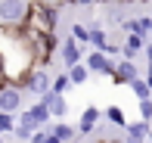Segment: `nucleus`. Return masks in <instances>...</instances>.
<instances>
[{
	"label": "nucleus",
	"mask_w": 152,
	"mask_h": 143,
	"mask_svg": "<svg viewBox=\"0 0 152 143\" xmlns=\"http://www.w3.org/2000/svg\"><path fill=\"white\" fill-rule=\"evenodd\" d=\"M0 62H3V81L22 90L28 75L34 72V56L22 28L0 25Z\"/></svg>",
	"instance_id": "nucleus-1"
},
{
	"label": "nucleus",
	"mask_w": 152,
	"mask_h": 143,
	"mask_svg": "<svg viewBox=\"0 0 152 143\" xmlns=\"http://www.w3.org/2000/svg\"><path fill=\"white\" fill-rule=\"evenodd\" d=\"M56 22H59L56 19V6H50L47 0H31L22 28L37 31V34H47V37H56Z\"/></svg>",
	"instance_id": "nucleus-2"
},
{
	"label": "nucleus",
	"mask_w": 152,
	"mask_h": 143,
	"mask_svg": "<svg viewBox=\"0 0 152 143\" xmlns=\"http://www.w3.org/2000/svg\"><path fill=\"white\" fill-rule=\"evenodd\" d=\"M28 3L25 0H0V25H10V28H22Z\"/></svg>",
	"instance_id": "nucleus-3"
},
{
	"label": "nucleus",
	"mask_w": 152,
	"mask_h": 143,
	"mask_svg": "<svg viewBox=\"0 0 152 143\" xmlns=\"http://www.w3.org/2000/svg\"><path fill=\"white\" fill-rule=\"evenodd\" d=\"M84 65H87V72L90 75H102V78H112V72H115V62L106 56V53H84Z\"/></svg>",
	"instance_id": "nucleus-4"
},
{
	"label": "nucleus",
	"mask_w": 152,
	"mask_h": 143,
	"mask_svg": "<svg viewBox=\"0 0 152 143\" xmlns=\"http://www.w3.org/2000/svg\"><path fill=\"white\" fill-rule=\"evenodd\" d=\"M19 109H22V90L12 87V84H3V87H0V112L16 115Z\"/></svg>",
	"instance_id": "nucleus-5"
},
{
	"label": "nucleus",
	"mask_w": 152,
	"mask_h": 143,
	"mask_svg": "<svg viewBox=\"0 0 152 143\" xmlns=\"http://www.w3.org/2000/svg\"><path fill=\"white\" fill-rule=\"evenodd\" d=\"M50 87H53L50 72H47V69H34L28 75V81H25L22 90H31V93H37V97H44V93H50Z\"/></svg>",
	"instance_id": "nucleus-6"
},
{
	"label": "nucleus",
	"mask_w": 152,
	"mask_h": 143,
	"mask_svg": "<svg viewBox=\"0 0 152 143\" xmlns=\"http://www.w3.org/2000/svg\"><path fill=\"white\" fill-rule=\"evenodd\" d=\"M59 59H62V65H65V69H72V65L84 62V47H81V44H75L72 37H68V40H62V44H59Z\"/></svg>",
	"instance_id": "nucleus-7"
},
{
	"label": "nucleus",
	"mask_w": 152,
	"mask_h": 143,
	"mask_svg": "<svg viewBox=\"0 0 152 143\" xmlns=\"http://www.w3.org/2000/svg\"><path fill=\"white\" fill-rule=\"evenodd\" d=\"M137 78H140V69H137V62H130V59H121V62H115V72H112V81H115V84H134Z\"/></svg>",
	"instance_id": "nucleus-8"
},
{
	"label": "nucleus",
	"mask_w": 152,
	"mask_h": 143,
	"mask_svg": "<svg viewBox=\"0 0 152 143\" xmlns=\"http://www.w3.org/2000/svg\"><path fill=\"white\" fill-rule=\"evenodd\" d=\"M40 103L50 109V115H53L56 121H62V118L68 115V103H65V97H62V93H53V90H50V93H44V97H40Z\"/></svg>",
	"instance_id": "nucleus-9"
},
{
	"label": "nucleus",
	"mask_w": 152,
	"mask_h": 143,
	"mask_svg": "<svg viewBox=\"0 0 152 143\" xmlns=\"http://www.w3.org/2000/svg\"><path fill=\"white\" fill-rule=\"evenodd\" d=\"M102 118V112L96 106H87L84 112H81V125H78V137H84V134H90L93 128H96V121Z\"/></svg>",
	"instance_id": "nucleus-10"
},
{
	"label": "nucleus",
	"mask_w": 152,
	"mask_h": 143,
	"mask_svg": "<svg viewBox=\"0 0 152 143\" xmlns=\"http://www.w3.org/2000/svg\"><path fill=\"white\" fill-rule=\"evenodd\" d=\"M149 25H152V19H149V16H140V19H127L121 28L127 31V34H137V37L146 40V37H149Z\"/></svg>",
	"instance_id": "nucleus-11"
},
{
	"label": "nucleus",
	"mask_w": 152,
	"mask_h": 143,
	"mask_svg": "<svg viewBox=\"0 0 152 143\" xmlns=\"http://www.w3.org/2000/svg\"><path fill=\"white\" fill-rule=\"evenodd\" d=\"M149 131H152V128L146 125V121H134V125L124 128V143H146Z\"/></svg>",
	"instance_id": "nucleus-12"
},
{
	"label": "nucleus",
	"mask_w": 152,
	"mask_h": 143,
	"mask_svg": "<svg viewBox=\"0 0 152 143\" xmlns=\"http://www.w3.org/2000/svg\"><path fill=\"white\" fill-rule=\"evenodd\" d=\"M47 131H50V137H56L59 143H72L78 137V128L65 125V121H56V125H47Z\"/></svg>",
	"instance_id": "nucleus-13"
},
{
	"label": "nucleus",
	"mask_w": 152,
	"mask_h": 143,
	"mask_svg": "<svg viewBox=\"0 0 152 143\" xmlns=\"http://www.w3.org/2000/svg\"><path fill=\"white\" fill-rule=\"evenodd\" d=\"M143 47H146V40H143V37L127 34V37H124V44H121V59H130V62H134V56H137V53H143Z\"/></svg>",
	"instance_id": "nucleus-14"
},
{
	"label": "nucleus",
	"mask_w": 152,
	"mask_h": 143,
	"mask_svg": "<svg viewBox=\"0 0 152 143\" xmlns=\"http://www.w3.org/2000/svg\"><path fill=\"white\" fill-rule=\"evenodd\" d=\"M28 115L34 118V125H37V128H47V125H50V121H53L50 109H47L44 103H40V100H37V103H34V106H28Z\"/></svg>",
	"instance_id": "nucleus-15"
},
{
	"label": "nucleus",
	"mask_w": 152,
	"mask_h": 143,
	"mask_svg": "<svg viewBox=\"0 0 152 143\" xmlns=\"http://www.w3.org/2000/svg\"><path fill=\"white\" fill-rule=\"evenodd\" d=\"M90 47L96 53H106L109 50V34L99 28V25H90Z\"/></svg>",
	"instance_id": "nucleus-16"
},
{
	"label": "nucleus",
	"mask_w": 152,
	"mask_h": 143,
	"mask_svg": "<svg viewBox=\"0 0 152 143\" xmlns=\"http://www.w3.org/2000/svg\"><path fill=\"white\" fill-rule=\"evenodd\" d=\"M65 75H68V81H72V84H84V81L90 78V72H87L84 62H78V65H72V69H65Z\"/></svg>",
	"instance_id": "nucleus-17"
},
{
	"label": "nucleus",
	"mask_w": 152,
	"mask_h": 143,
	"mask_svg": "<svg viewBox=\"0 0 152 143\" xmlns=\"http://www.w3.org/2000/svg\"><path fill=\"white\" fill-rule=\"evenodd\" d=\"M72 40H75V44H81V47H87V44H90V28L81 25V22H75V25H72Z\"/></svg>",
	"instance_id": "nucleus-18"
},
{
	"label": "nucleus",
	"mask_w": 152,
	"mask_h": 143,
	"mask_svg": "<svg viewBox=\"0 0 152 143\" xmlns=\"http://www.w3.org/2000/svg\"><path fill=\"white\" fill-rule=\"evenodd\" d=\"M127 87H130V93H134L137 100H152V90H149V84L143 78H137L134 84H127Z\"/></svg>",
	"instance_id": "nucleus-19"
},
{
	"label": "nucleus",
	"mask_w": 152,
	"mask_h": 143,
	"mask_svg": "<svg viewBox=\"0 0 152 143\" xmlns=\"http://www.w3.org/2000/svg\"><path fill=\"white\" fill-rule=\"evenodd\" d=\"M106 118H109V125H115V128H127V121H124V112L118 106H109L106 109Z\"/></svg>",
	"instance_id": "nucleus-20"
},
{
	"label": "nucleus",
	"mask_w": 152,
	"mask_h": 143,
	"mask_svg": "<svg viewBox=\"0 0 152 143\" xmlns=\"http://www.w3.org/2000/svg\"><path fill=\"white\" fill-rule=\"evenodd\" d=\"M12 131H16V115L0 112V137H6V134H12Z\"/></svg>",
	"instance_id": "nucleus-21"
},
{
	"label": "nucleus",
	"mask_w": 152,
	"mask_h": 143,
	"mask_svg": "<svg viewBox=\"0 0 152 143\" xmlns=\"http://www.w3.org/2000/svg\"><path fill=\"white\" fill-rule=\"evenodd\" d=\"M68 87H72V81H68V75L62 72V75H56V78H53V87H50V90H53V93H65Z\"/></svg>",
	"instance_id": "nucleus-22"
},
{
	"label": "nucleus",
	"mask_w": 152,
	"mask_h": 143,
	"mask_svg": "<svg viewBox=\"0 0 152 143\" xmlns=\"http://www.w3.org/2000/svg\"><path fill=\"white\" fill-rule=\"evenodd\" d=\"M140 121H152V100H140Z\"/></svg>",
	"instance_id": "nucleus-23"
},
{
	"label": "nucleus",
	"mask_w": 152,
	"mask_h": 143,
	"mask_svg": "<svg viewBox=\"0 0 152 143\" xmlns=\"http://www.w3.org/2000/svg\"><path fill=\"white\" fill-rule=\"evenodd\" d=\"M47 137H50V131H47V128H40V131H34V134H31V140H28V143H47Z\"/></svg>",
	"instance_id": "nucleus-24"
},
{
	"label": "nucleus",
	"mask_w": 152,
	"mask_h": 143,
	"mask_svg": "<svg viewBox=\"0 0 152 143\" xmlns=\"http://www.w3.org/2000/svg\"><path fill=\"white\" fill-rule=\"evenodd\" d=\"M12 134H16L19 140H31V131H25V128H19V125H16V131H12Z\"/></svg>",
	"instance_id": "nucleus-25"
},
{
	"label": "nucleus",
	"mask_w": 152,
	"mask_h": 143,
	"mask_svg": "<svg viewBox=\"0 0 152 143\" xmlns=\"http://www.w3.org/2000/svg\"><path fill=\"white\" fill-rule=\"evenodd\" d=\"M143 53H146V59H149V65H152V40H146V47H143Z\"/></svg>",
	"instance_id": "nucleus-26"
},
{
	"label": "nucleus",
	"mask_w": 152,
	"mask_h": 143,
	"mask_svg": "<svg viewBox=\"0 0 152 143\" xmlns=\"http://www.w3.org/2000/svg\"><path fill=\"white\" fill-rule=\"evenodd\" d=\"M68 3H75V6H93L96 0H68Z\"/></svg>",
	"instance_id": "nucleus-27"
},
{
	"label": "nucleus",
	"mask_w": 152,
	"mask_h": 143,
	"mask_svg": "<svg viewBox=\"0 0 152 143\" xmlns=\"http://www.w3.org/2000/svg\"><path fill=\"white\" fill-rule=\"evenodd\" d=\"M143 81H146V84H149V90H152V65H146V78H143Z\"/></svg>",
	"instance_id": "nucleus-28"
},
{
	"label": "nucleus",
	"mask_w": 152,
	"mask_h": 143,
	"mask_svg": "<svg viewBox=\"0 0 152 143\" xmlns=\"http://www.w3.org/2000/svg\"><path fill=\"white\" fill-rule=\"evenodd\" d=\"M6 84V81H3V62H0V87H3Z\"/></svg>",
	"instance_id": "nucleus-29"
},
{
	"label": "nucleus",
	"mask_w": 152,
	"mask_h": 143,
	"mask_svg": "<svg viewBox=\"0 0 152 143\" xmlns=\"http://www.w3.org/2000/svg\"><path fill=\"white\" fill-rule=\"evenodd\" d=\"M47 143H59V140H56V137H47Z\"/></svg>",
	"instance_id": "nucleus-30"
},
{
	"label": "nucleus",
	"mask_w": 152,
	"mask_h": 143,
	"mask_svg": "<svg viewBox=\"0 0 152 143\" xmlns=\"http://www.w3.org/2000/svg\"><path fill=\"white\" fill-rule=\"evenodd\" d=\"M146 143H152V131H149V134H146Z\"/></svg>",
	"instance_id": "nucleus-31"
},
{
	"label": "nucleus",
	"mask_w": 152,
	"mask_h": 143,
	"mask_svg": "<svg viewBox=\"0 0 152 143\" xmlns=\"http://www.w3.org/2000/svg\"><path fill=\"white\" fill-rule=\"evenodd\" d=\"M96 3H112V0H96Z\"/></svg>",
	"instance_id": "nucleus-32"
},
{
	"label": "nucleus",
	"mask_w": 152,
	"mask_h": 143,
	"mask_svg": "<svg viewBox=\"0 0 152 143\" xmlns=\"http://www.w3.org/2000/svg\"><path fill=\"white\" fill-rule=\"evenodd\" d=\"M121 3H134V0H121Z\"/></svg>",
	"instance_id": "nucleus-33"
},
{
	"label": "nucleus",
	"mask_w": 152,
	"mask_h": 143,
	"mask_svg": "<svg viewBox=\"0 0 152 143\" xmlns=\"http://www.w3.org/2000/svg\"><path fill=\"white\" fill-rule=\"evenodd\" d=\"M149 37H152V25H149Z\"/></svg>",
	"instance_id": "nucleus-34"
},
{
	"label": "nucleus",
	"mask_w": 152,
	"mask_h": 143,
	"mask_svg": "<svg viewBox=\"0 0 152 143\" xmlns=\"http://www.w3.org/2000/svg\"><path fill=\"white\" fill-rule=\"evenodd\" d=\"M0 143H3V137H0Z\"/></svg>",
	"instance_id": "nucleus-35"
}]
</instances>
